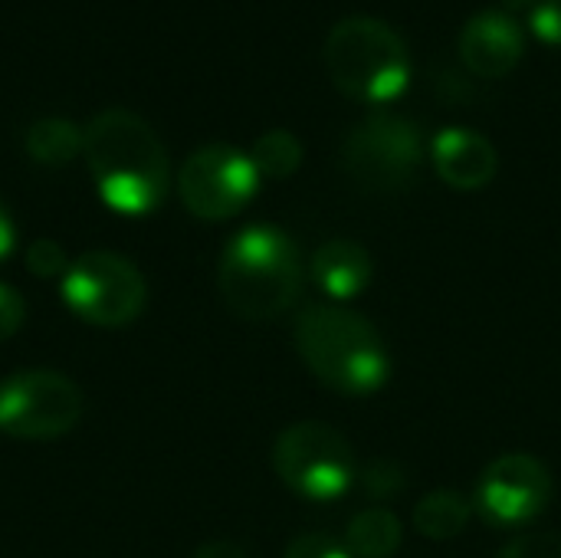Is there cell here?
I'll return each mask as SVG.
<instances>
[{
  "instance_id": "cell-18",
  "label": "cell",
  "mask_w": 561,
  "mask_h": 558,
  "mask_svg": "<svg viewBox=\"0 0 561 558\" xmlns=\"http://www.w3.org/2000/svg\"><path fill=\"white\" fill-rule=\"evenodd\" d=\"M23 260H26V270L39 280H62L66 270H69V253L56 243V240H33L26 250H23Z\"/></svg>"
},
{
  "instance_id": "cell-10",
  "label": "cell",
  "mask_w": 561,
  "mask_h": 558,
  "mask_svg": "<svg viewBox=\"0 0 561 558\" xmlns=\"http://www.w3.org/2000/svg\"><path fill=\"white\" fill-rule=\"evenodd\" d=\"M552 490V474L539 457L503 454L480 474L473 510L493 529H523L549 510Z\"/></svg>"
},
{
  "instance_id": "cell-23",
  "label": "cell",
  "mask_w": 561,
  "mask_h": 558,
  "mask_svg": "<svg viewBox=\"0 0 561 558\" xmlns=\"http://www.w3.org/2000/svg\"><path fill=\"white\" fill-rule=\"evenodd\" d=\"M401 487H404V477H401V470H398V467H391L388 460L371 464V467L365 470V490H368L371 497H378V500L394 497Z\"/></svg>"
},
{
  "instance_id": "cell-11",
  "label": "cell",
  "mask_w": 561,
  "mask_h": 558,
  "mask_svg": "<svg viewBox=\"0 0 561 558\" xmlns=\"http://www.w3.org/2000/svg\"><path fill=\"white\" fill-rule=\"evenodd\" d=\"M457 49H460V59L467 62V69H473L477 76H486V79H500L519 66V59L526 53V33L510 10L483 7L463 23Z\"/></svg>"
},
{
  "instance_id": "cell-8",
  "label": "cell",
  "mask_w": 561,
  "mask_h": 558,
  "mask_svg": "<svg viewBox=\"0 0 561 558\" xmlns=\"http://www.w3.org/2000/svg\"><path fill=\"white\" fill-rule=\"evenodd\" d=\"M82 418V388L53 368H20L0 378V434L56 441Z\"/></svg>"
},
{
  "instance_id": "cell-15",
  "label": "cell",
  "mask_w": 561,
  "mask_h": 558,
  "mask_svg": "<svg viewBox=\"0 0 561 558\" xmlns=\"http://www.w3.org/2000/svg\"><path fill=\"white\" fill-rule=\"evenodd\" d=\"M404 543V526L388 506H368L345 526V549L355 558H391Z\"/></svg>"
},
{
  "instance_id": "cell-4",
  "label": "cell",
  "mask_w": 561,
  "mask_h": 558,
  "mask_svg": "<svg viewBox=\"0 0 561 558\" xmlns=\"http://www.w3.org/2000/svg\"><path fill=\"white\" fill-rule=\"evenodd\" d=\"M329 79L352 99L394 102L411 82V53L404 36L368 13L342 16L322 46Z\"/></svg>"
},
{
  "instance_id": "cell-25",
  "label": "cell",
  "mask_w": 561,
  "mask_h": 558,
  "mask_svg": "<svg viewBox=\"0 0 561 558\" xmlns=\"http://www.w3.org/2000/svg\"><path fill=\"white\" fill-rule=\"evenodd\" d=\"M16 247V224L7 210V204L0 201V263H7V257L13 253Z\"/></svg>"
},
{
  "instance_id": "cell-3",
  "label": "cell",
  "mask_w": 561,
  "mask_h": 558,
  "mask_svg": "<svg viewBox=\"0 0 561 558\" xmlns=\"http://www.w3.org/2000/svg\"><path fill=\"white\" fill-rule=\"evenodd\" d=\"M293 342L319 385L345 398H368L391 378L381 332L339 303L306 306L293 322Z\"/></svg>"
},
{
  "instance_id": "cell-26",
  "label": "cell",
  "mask_w": 561,
  "mask_h": 558,
  "mask_svg": "<svg viewBox=\"0 0 561 558\" xmlns=\"http://www.w3.org/2000/svg\"><path fill=\"white\" fill-rule=\"evenodd\" d=\"M533 3H536V0H506L503 10H510V13L516 16V10H533Z\"/></svg>"
},
{
  "instance_id": "cell-5",
  "label": "cell",
  "mask_w": 561,
  "mask_h": 558,
  "mask_svg": "<svg viewBox=\"0 0 561 558\" xmlns=\"http://www.w3.org/2000/svg\"><path fill=\"white\" fill-rule=\"evenodd\" d=\"M270 464L279 483L306 503H335L358 480L352 444L322 421L283 428L273 441Z\"/></svg>"
},
{
  "instance_id": "cell-20",
  "label": "cell",
  "mask_w": 561,
  "mask_h": 558,
  "mask_svg": "<svg viewBox=\"0 0 561 558\" xmlns=\"http://www.w3.org/2000/svg\"><path fill=\"white\" fill-rule=\"evenodd\" d=\"M283 558H355L345 543L325 536V533H306V536H296L286 549Z\"/></svg>"
},
{
  "instance_id": "cell-19",
  "label": "cell",
  "mask_w": 561,
  "mask_h": 558,
  "mask_svg": "<svg viewBox=\"0 0 561 558\" xmlns=\"http://www.w3.org/2000/svg\"><path fill=\"white\" fill-rule=\"evenodd\" d=\"M496 558H561V533H519L500 549Z\"/></svg>"
},
{
  "instance_id": "cell-2",
  "label": "cell",
  "mask_w": 561,
  "mask_h": 558,
  "mask_svg": "<svg viewBox=\"0 0 561 558\" xmlns=\"http://www.w3.org/2000/svg\"><path fill=\"white\" fill-rule=\"evenodd\" d=\"M306 283L296 240L273 224L237 230L217 260V289L224 306L243 322H270L286 316Z\"/></svg>"
},
{
  "instance_id": "cell-6",
  "label": "cell",
  "mask_w": 561,
  "mask_h": 558,
  "mask_svg": "<svg viewBox=\"0 0 561 558\" xmlns=\"http://www.w3.org/2000/svg\"><path fill=\"white\" fill-rule=\"evenodd\" d=\"M424 132L398 112H371L342 141L345 174L371 194L408 191L424 168Z\"/></svg>"
},
{
  "instance_id": "cell-21",
  "label": "cell",
  "mask_w": 561,
  "mask_h": 558,
  "mask_svg": "<svg viewBox=\"0 0 561 558\" xmlns=\"http://www.w3.org/2000/svg\"><path fill=\"white\" fill-rule=\"evenodd\" d=\"M529 26L542 43L561 46V0H536L529 10Z\"/></svg>"
},
{
  "instance_id": "cell-16",
  "label": "cell",
  "mask_w": 561,
  "mask_h": 558,
  "mask_svg": "<svg viewBox=\"0 0 561 558\" xmlns=\"http://www.w3.org/2000/svg\"><path fill=\"white\" fill-rule=\"evenodd\" d=\"M82 145H85V128L62 115L36 118L23 135L26 155L46 168H62V164L76 161L82 155Z\"/></svg>"
},
{
  "instance_id": "cell-13",
  "label": "cell",
  "mask_w": 561,
  "mask_h": 558,
  "mask_svg": "<svg viewBox=\"0 0 561 558\" xmlns=\"http://www.w3.org/2000/svg\"><path fill=\"white\" fill-rule=\"evenodd\" d=\"M312 280L316 286L332 299V303H348V299H358L371 280H375V260L371 253L358 243V240H348V237H335V240H325L316 253H312Z\"/></svg>"
},
{
  "instance_id": "cell-14",
  "label": "cell",
  "mask_w": 561,
  "mask_h": 558,
  "mask_svg": "<svg viewBox=\"0 0 561 558\" xmlns=\"http://www.w3.org/2000/svg\"><path fill=\"white\" fill-rule=\"evenodd\" d=\"M473 516H477L473 497L457 493V490H434L417 500L411 523L424 539L447 543V539H457L470 526Z\"/></svg>"
},
{
  "instance_id": "cell-22",
  "label": "cell",
  "mask_w": 561,
  "mask_h": 558,
  "mask_svg": "<svg viewBox=\"0 0 561 558\" xmlns=\"http://www.w3.org/2000/svg\"><path fill=\"white\" fill-rule=\"evenodd\" d=\"M26 319V303L23 296L10 286V283H0V342L13 339L20 332Z\"/></svg>"
},
{
  "instance_id": "cell-1",
  "label": "cell",
  "mask_w": 561,
  "mask_h": 558,
  "mask_svg": "<svg viewBox=\"0 0 561 558\" xmlns=\"http://www.w3.org/2000/svg\"><path fill=\"white\" fill-rule=\"evenodd\" d=\"M82 128V158L99 201L122 217L158 210L171 187V161L158 132L131 109H102Z\"/></svg>"
},
{
  "instance_id": "cell-12",
  "label": "cell",
  "mask_w": 561,
  "mask_h": 558,
  "mask_svg": "<svg viewBox=\"0 0 561 558\" xmlns=\"http://www.w3.org/2000/svg\"><path fill=\"white\" fill-rule=\"evenodd\" d=\"M431 161L444 184L454 191H480L500 171L496 145L473 128H440L431 141Z\"/></svg>"
},
{
  "instance_id": "cell-9",
  "label": "cell",
  "mask_w": 561,
  "mask_h": 558,
  "mask_svg": "<svg viewBox=\"0 0 561 558\" xmlns=\"http://www.w3.org/2000/svg\"><path fill=\"white\" fill-rule=\"evenodd\" d=\"M260 171L250 151L214 141L191 151L178 171V194L197 220H230L260 191Z\"/></svg>"
},
{
  "instance_id": "cell-7",
  "label": "cell",
  "mask_w": 561,
  "mask_h": 558,
  "mask_svg": "<svg viewBox=\"0 0 561 558\" xmlns=\"http://www.w3.org/2000/svg\"><path fill=\"white\" fill-rule=\"evenodd\" d=\"M66 309L85 326L122 329L131 326L148 303L141 270L112 250H89L76 257L59 283Z\"/></svg>"
},
{
  "instance_id": "cell-17",
  "label": "cell",
  "mask_w": 561,
  "mask_h": 558,
  "mask_svg": "<svg viewBox=\"0 0 561 558\" xmlns=\"http://www.w3.org/2000/svg\"><path fill=\"white\" fill-rule=\"evenodd\" d=\"M250 158H253L260 178L283 181V178L299 171V164H302V141L293 132H286V128H270V132H263L253 141Z\"/></svg>"
},
{
  "instance_id": "cell-24",
  "label": "cell",
  "mask_w": 561,
  "mask_h": 558,
  "mask_svg": "<svg viewBox=\"0 0 561 558\" xmlns=\"http://www.w3.org/2000/svg\"><path fill=\"white\" fill-rule=\"evenodd\" d=\"M194 558H250L247 556V549L243 546H237V543H227V539H214V543H204Z\"/></svg>"
}]
</instances>
